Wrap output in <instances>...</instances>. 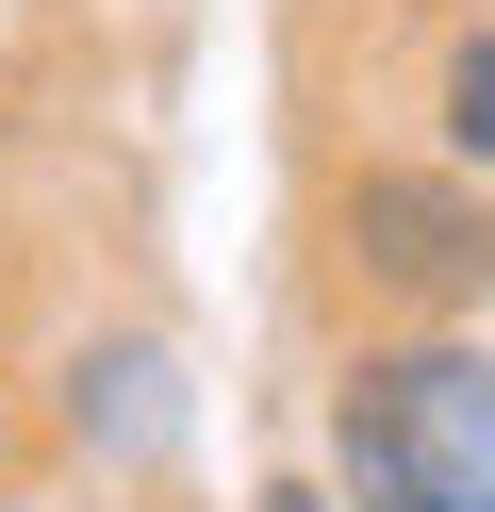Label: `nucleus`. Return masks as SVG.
<instances>
[{"instance_id":"obj_2","label":"nucleus","mask_w":495,"mask_h":512,"mask_svg":"<svg viewBox=\"0 0 495 512\" xmlns=\"http://www.w3.org/2000/svg\"><path fill=\"white\" fill-rule=\"evenodd\" d=\"M347 248L380 281H413V298H479V281H495V215L446 199V182H363V199H347Z\"/></svg>"},{"instance_id":"obj_1","label":"nucleus","mask_w":495,"mask_h":512,"mask_svg":"<svg viewBox=\"0 0 495 512\" xmlns=\"http://www.w3.org/2000/svg\"><path fill=\"white\" fill-rule=\"evenodd\" d=\"M330 446H347L363 512H495V364L479 347H380L330 397Z\"/></svg>"},{"instance_id":"obj_3","label":"nucleus","mask_w":495,"mask_h":512,"mask_svg":"<svg viewBox=\"0 0 495 512\" xmlns=\"http://www.w3.org/2000/svg\"><path fill=\"white\" fill-rule=\"evenodd\" d=\"M446 133L495 166V34H462V50H446Z\"/></svg>"},{"instance_id":"obj_4","label":"nucleus","mask_w":495,"mask_h":512,"mask_svg":"<svg viewBox=\"0 0 495 512\" xmlns=\"http://www.w3.org/2000/svg\"><path fill=\"white\" fill-rule=\"evenodd\" d=\"M264 512H314V496H264Z\"/></svg>"}]
</instances>
